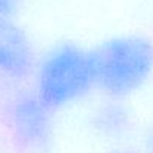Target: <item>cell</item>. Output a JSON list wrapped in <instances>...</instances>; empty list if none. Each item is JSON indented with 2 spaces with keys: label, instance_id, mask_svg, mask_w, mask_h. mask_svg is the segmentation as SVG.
Masks as SVG:
<instances>
[{
  "label": "cell",
  "instance_id": "1",
  "mask_svg": "<svg viewBox=\"0 0 153 153\" xmlns=\"http://www.w3.org/2000/svg\"><path fill=\"white\" fill-rule=\"evenodd\" d=\"M91 52L95 89L123 100L153 77V42L141 34H119L97 43Z\"/></svg>",
  "mask_w": 153,
  "mask_h": 153
},
{
  "label": "cell",
  "instance_id": "2",
  "mask_svg": "<svg viewBox=\"0 0 153 153\" xmlns=\"http://www.w3.org/2000/svg\"><path fill=\"white\" fill-rule=\"evenodd\" d=\"M33 76V92L52 111L79 102L95 89L91 52L71 42L58 43L39 58Z\"/></svg>",
  "mask_w": 153,
  "mask_h": 153
},
{
  "label": "cell",
  "instance_id": "3",
  "mask_svg": "<svg viewBox=\"0 0 153 153\" xmlns=\"http://www.w3.org/2000/svg\"><path fill=\"white\" fill-rule=\"evenodd\" d=\"M51 108L33 91H16L7 102V120L15 141L27 152L42 153L53 138Z\"/></svg>",
  "mask_w": 153,
  "mask_h": 153
},
{
  "label": "cell",
  "instance_id": "4",
  "mask_svg": "<svg viewBox=\"0 0 153 153\" xmlns=\"http://www.w3.org/2000/svg\"><path fill=\"white\" fill-rule=\"evenodd\" d=\"M37 59L30 34L13 18L0 19V77L25 80L34 73Z\"/></svg>",
  "mask_w": 153,
  "mask_h": 153
},
{
  "label": "cell",
  "instance_id": "5",
  "mask_svg": "<svg viewBox=\"0 0 153 153\" xmlns=\"http://www.w3.org/2000/svg\"><path fill=\"white\" fill-rule=\"evenodd\" d=\"M92 120L101 134L107 137H120L129 129L131 113L128 107L122 104V100L108 98L97 107Z\"/></svg>",
  "mask_w": 153,
  "mask_h": 153
},
{
  "label": "cell",
  "instance_id": "6",
  "mask_svg": "<svg viewBox=\"0 0 153 153\" xmlns=\"http://www.w3.org/2000/svg\"><path fill=\"white\" fill-rule=\"evenodd\" d=\"M21 6V0H0V19L13 18Z\"/></svg>",
  "mask_w": 153,
  "mask_h": 153
},
{
  "label": "cell",
  "instance_id": "7",
  "mask_svg": "<svg viewBox=\"0 0 153 153\" xmlns=\"http://www.w3.org/2000/svg\"><path fill=\"white\" fill-rule=\"evenodd\" d=\"M147 153H153V128L147 138Z\"/></svg>",
  "mask_w": 153,
  "mask_h": 153
},
{
  "label": "cell",
  "instance_id": "8",
  "mask_svg": "<svg viewBox=\"0 0 153 153\" xmlns=\"http://www.w3.org/2000/svg\"><path fill=\"white\" fill-rule=\"evenodd\" d=\"M111 153H132V152H128V150H116V152H111Z\"/></svg>",
  "mask_w": 153,
  "mask_h": 153
}]
</instances>
